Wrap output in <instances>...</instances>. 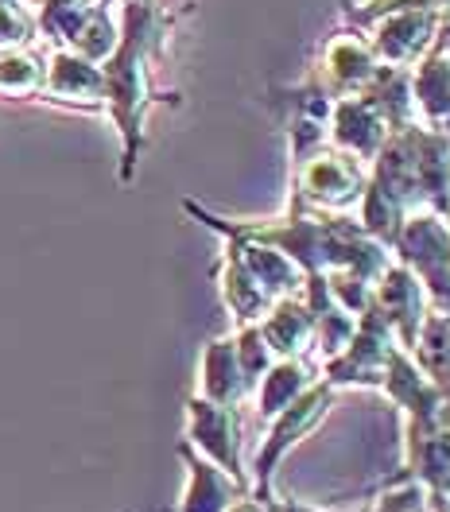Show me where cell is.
Here are the masks:
<instances>
[{
  "mask_svg": "<svg viewBox=\"0 0 450 512\" xmlns=\"http://www.w3.org/2000/svg\"><path fill=\"white\" fill-rule=\"evenodd\" d=\"M47 86H51V94H59V97L94 101V97H105V74H101L90 59H82V55H74V51H59V55L51 59Z\"/></svg>",
  "mask_w": 450,
  "mask_h": 512,
  "instance_id": "6da1fadb",
  "label": "cell"
},
{
  "mask_svg": "<svg viewBox=\"0 0 450 512\" xmlns=\"http://www.w3.org/2000/svg\"><path fill=\"white\" fill-rule=\"evenodd\" d=\"M39 78H43V70L35 63L32 55H24V51H4L0 55V90H32L39 86Z\"/></svg>",
  "mask_w": 450,
  "mask_h": 512,
  "instance_id": "7a4b0ae2",
  "label": "cell"
},
{
  "mask_svg": "<svg viewBox=\"0 0 450 512\" xmlns=\"http://www.w3.org/2000/svg\"><path fill=\"white\" fill-rule=\"evenodd\" d=\"M32 35V20L20 4H0V47H16Z\"/></svg>",
  "mask_w": 450,
  "mask_h": 512,
  "instance_id": "3957f363",
  "label": "cell"
}]
</instances>
